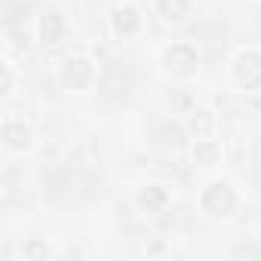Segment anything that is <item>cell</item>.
I'll return each instance as SVG.
<instances>
[{"mask_svg":"<svg viewBox=\"0 0 261 261\" xmlns=\"http://www.w3.org/2000/svg\"><path fill=\"white\" fill-rule=\"evenodd\" d=\"M133 203H136V209H139L142 215L160 218V215H166L169 206H172V188H169L166 181H160V178H148V181H142V185L136 188Z\"/></svg>","mask_w":261,"mask_h":261,"instance_id":"52a82bcc","label":"cell"},{"mask_svg":"<svg viewBox=\"0 0 261 261\" xmlns=\"http://www.w3.org/2000/svg\"><path fill=\"white\" fill-rule=\"evenodd\" d=\"M95 77H98V62L89 56V53H71L59 62L56 68V83L62 92L68 95H83L95 86Z\"/></svg>","mask_w":261,"mask_h":261,"instance_id":"3957f363","label":"cell"},{"mask_svg":"<svg viewBox=\"0 0 261 261\" xmlns=\"http://www.w3.org/2000/svg\"><path fill=\"white\" fill-rule=\"evenodd\" d=\"M157 139H160V145L163 148H178L185 139H191L188 136V129H185V120H163L160 126H157Z\"/></svg>","mask_w":261,"mask_h":261,"instance_id":"9a60e30c","label":"cell"},{"mask_svg":"<svg viewBox=\"0 0 261 261\" xmlns=\"http://www.w3.org/2000/svg\"><path fill=\"white\" fill-rule=\"evenodd\" d=\"M0 148L10 157H28L37 148V133L34 126L22 117H4L0 120Z\"/></svg>","mask_w":261,"mask_h":261,"instance_id":"5b68a950","label":"cell"},{"mask_svg":"<svg viewBox=\"0 0 261 261\" xmlns=\"http://www.w3.org/2000/svg\"><path fill=\"white\" fill-rule=\"evenodd\" d=\"M0 34H4V49L10 56H28L37 43L34 28H25V22H7Z\"/></svg>","mask_w":261,"mask_h":261,"instance_id":"30bf717a","label":"cell"},{"mask_svg":"<svg viewBox=\"0 0 261 261\" xmlns=\"http://www.w3.org/2000/svg\"><path fill=\"white\" fill-rule=\"evenodd\" d=\"M188 160L194 169H218L224 163V142H218L215 136H200L191 139L188 145Z\"/></svg>","mask_w":261,"mask_h":261,"instance_id":"9c48e42d","label":"cell"},{"mask_svg":"<svg viewBox=\"0 0 261 261\" xmlns=\"http://www.w3.org/2000/svg\"><path fill=\"white\" fill-rule=\"evenodd\" d=\"M19 258L22 261H53L56 258V246L46 237H25L19 246Z\"/></svg>","mask_w":261,"mask_h":261,"instance_id":"4fadbf2b","label":"cell"},{"mask_svg":"<svg viewBox=\"0 0 261 261\" xmlns=\"http://www.w3.org/2000/svg\"><path fill=\"white\" fill-rule=\"evenodd\" d=\"M34 37L40 46L53 49L68 37V16L59 7H40L34 13Z\"/></svg>","mask_w":261,"mask_h":261,"instance_id":"ba28073f","label":"cell"},{"mask_svg":"<svg viewBox=\"0 0 261 261\" xmlns=\"http://www.w3.org/2000/svg\"><path fill=\"white\" fill-rule=\"evenodd\" d=\"M227 80L243 95L261 92V46H237L227 59Z\"/></svg>","mask_w":261,"mask_h":261,"instance_id":"277c9868","label":"cell"},{"mask_svg":"<svg viewBox=\"0 0 261 261\" xmlns=\"http://www.w3.org/2000/svg\"><path fill=\"white\" fill-rule=\"evenodd\" d=\"M108 31L117 40H133L145 31V10L133 0H120L108 10Z\"/></svg>","mask_w":261,"mask_h":261,"instance_id":"8992f818","label":"cell"},{"mask_svg":"<svg viewBox=\"0 0 261 261\" xmlns=\"http://www.w3.org/2000/svg\"><path fill=\"white\" fill-rule=\"evenodd\" d=\"M16 86H19V77H16V68L10 62L0 65V101H7L16 95Z\"/></svg>","mask_w":261,"mask_h":261,"instance_id":"2e32d148","label":"cell"},{"mask_svg":"<svg viewBox=\"0 0 261 261\" xmlns=\"http://www.w3.org/2000/svg\"><path fill=\"white\" fill-rule=\"evenodd\" d=\"M154 16L163 25H181L191 16V0H154Z\"/></svg>","mask_w":261,"mask_h":261,"instance_id":"7c38bea8","label":"cell"},{"mask_svg":"<svg viewBox=\"0 0 261 261\" xmlns=\"http://www.w3.org/2000/svg\"><path fill=\"white\" fill-rule=\"evenodd\" d=\"M185 129H188V136H191V139L215 136V129H218V117H215V111H212V108L197 105V108L185 117Z\"/></svg>","mask_w":261,"mask_h":261,"instance_id":"8fae6325","label":"cell"},{"mask_svg":"<svg viewBox=\"0 0 261 261\" xmlns=\"http://www.w3.org/2000/svg\"><path fill=\"white\" fill-rule=\"evenodd\" d=\"M163 105H166L169 114H175V117H188V114L197 108V98H194L188 89H169V92L163 95Z\"/></svg>","mask_w":261,"mask_h":261,"instance_id":"5bb4252c","label":"cell"},{"mask_svg":"<svg viewBox=\"0 0 261 261\" xmlns=\"http://www.w3.org/2000/svg\"><path fill=\"white\" fill-rule=\"evenodd\" d=\"M203 65V53L194 40H169L160 53H157V68L166 80L172 83H188L200 74Z\"/></svg>","mask_w":261,"mask_h":261,"instance_id":"6da1fadb","label":"cell"},{"mask_svg":"<svg viewBox=\"0 0 261 261\" xmlns=\"http://www.w3.org/2000/svg\"><path fill=\"white\" fill-rule=\"evenodd\" d=\"M197 206L212 221H227L240 209V188L230 178H209L197 191Z\"/></svg>","mask_w":261,"mask_h":261,"instance_id":"7a4b0ae2","label":"cell"}]
</instances>
